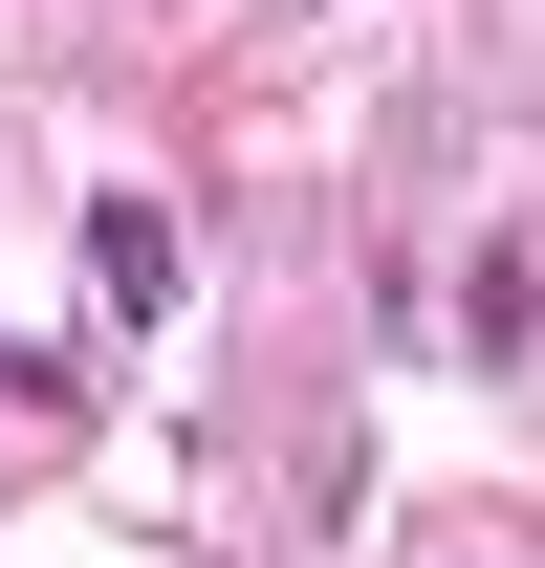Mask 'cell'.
Here are the masks:
<instances>
[{"label": "cell", "mask_w": 545, "mask_h": 568, "mask_svg": "<svg viewBox=\"0 0 545 568\" xmlns=\"http://www.w3.org/2000/svg\"><path fill=\"white\" fill-rule=\"evenodd\" d=\"M88 284H110V306H175V219H153V197H88Z\"/></svg>", "instance_id": "6da1fadb"}]
</instances>
